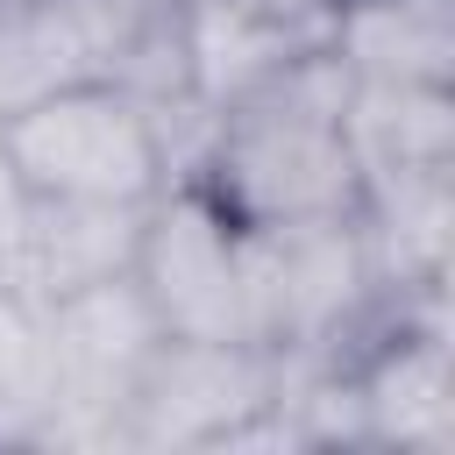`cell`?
Wrapping results in <instances>:
<instances>
[{
	"label": "cell",
	"mask_w": 455,
	"mask_h": 455,
	"mask_svg": "<svg viewBox=\"0 0 455 455\" xmlns=\"http://www.w3.org/2000/svg\"><path fill=\"white\" fill-rule=\"evenodd\" d=\"M242 228H299L363 206V164L348 142V71L334 50H306L213 114L192 171Z\"/></svg>",
	"instance_id": "1"
},
{
	"label": "cell",
	"mask_w": 455,
	"mask_h": 455,
	"mask_svg": "<svg viewBox=\"0 0 455 455\" xmlns=\"http://www.w3.org/2000/svg\"><path fill=\"white\" fill-rule=\"evenodd\" d=\"M0 156L28 185V199H100V206H149L171 185L164 135L135 92L114 78L64 85L0 121Z\"/></svg>",
	"instance_id": "2"
},
{
	"label": "cell",
	"mask_w": 455,
	"mask_h": 455,
	"mask_svg": "<svg viewBox=\"0 0 455 455\" xmlns=\"http://www.w3.org/2000/svg\"><path fill=\"white\" fill-rule=\"evenodd\" d=\"M128 277H135L156 334L249 341V228L199 178H178L149 199Z\"/></svg>",
	"instance_id": "3"
},
{
	"label": "cell",
	"mask_w": 455,
	"mask_h": 455,
	"mask_svg": "<svg viewBox=\"0 0 455 455\" xmlns=\"http://www.w3.org/2000/svg\"><path fill=\"white\" fill-rule=\"evenodd\" d=\"M277 398H284L277 348L156 334L121 405V441L128 448H235L263 412H277Z\"/></svg>",
	"instance_id": "4"
},
{
	"label": "cell",
	"mask_w": 455,
	"mask_h": 455,
	"mask_svg": "<svg viewBox=\"0 0 455 455\" xmlns=\"http://www.w3.org/2000/svg\"><path fill=\"white\" fill-rule=\"evenodd\" d=\"M50 370H57V412L36 448L57 441H121V405L135 391L142 355L156 348V320L135 291V277H107L64 299H43Z\"/></svg>",
	"instance_id": "5"
},
{
	"label": "cell",
	"mask_w": 455,
	"mask_h": 455,
	"mask_svg": "<svg viewBox=\"0 0 455 455\" xmlns=\"http://www.w3.org/2000/svg\"><path fill=\"white\" fill-rule=\"evenodd\" d=\"M142 21L156 14H135L128 0H0V121L64 85L107 78Z\"/></svg>",
	"instance_id": "6"
},
{
	"label": "cell",
	"mask_w": 455,
	"mask_h": 455,
	"mask_svg": "<svg viewBox=\"0 0 455 455\" xmlns=\"http://www.w3.org/2000/svg\"><path fill=\"white\" fill-rule=\"evenodd\" d=\"M327 50L348 85H455L448 0H334Z\"/></svg>",
	"instance_id": "7"
},
{
	"label": "cell",
	"mask_w": 455,
	"mask_h": 455,
	"mask_svg": "<svg viewBox=\"0 0 455 455\" xmlns=\"http://www.w3.org/2000/svg\"><path fill=\"white\" fill-rule=\"evenodd\" d=\"M149 206H100V199H36L28 220V299H64L135 270Z\"/></svg>",
	"instance_id": "8"
},
{
	"label": "cell",
	"mask_w": 455,
	"mask_h": 455,
	"mask_svg": "<svg viewBox=\"0 0 455 455\" xmlns=\"http://www.w3.org/2000/svg\"><path fill=\"white\" fill-rule=\"evenodd\" d=\"M178 36H185V71H192V92L220 114L228 100H242L249 85H263L270 71H284L291 57L320 50L327 36L313 28H284V21H263L235 0H185L178 7Z\"/></svg>",
	"instance_id": "9"
},
{
	"label": "cell",
	"mask_w": 455,
	"mask_h": 455,
	"mask_svg": "<svg viewBox=\"0 0 455 455\" xmlns=\"http://www.w3.org/2000/svg\"><path fill=\"white\" fill-rule=\"evenodd\" d=\"M348 142L363 178L455 164V85H348Z\"/></svg>",
	"instance_id": "10"
},
{
	"label": "cell",
	"mask_w": 455,
	"mask_h": 455,
	"mask_svg": "<svg viewBox=\"0 0 455 455\" xmlns=\"http://www.w3.org/2000/svg\"><path fill=\"white\" fill-rule=\"evenodd\" d=\"M50 412H57V370L43 306L0 284V448H36Z\"/></svg>",
	"instance_id": "11"
},
{
	"label": "cell",
	"mask_w": 455,
	"mask_h": 455,
	"mask_svg": "<svg viewBox=\"0 0 455 455\" xmlns=\"http://www.w3.org/2000/svg\"><path fill=\"white\" fill-rule=\"evenodd\" d=\"M28 220H36V199L0 156V284L7 291H28Z\"/></svg>",
	"instance_id": "12"
},
{
	"label": "cell",
	"mask_w": 455,
	"mask_h": 455,
	"mask_svg": "<svg viewBox=\"0 0 455 455\" xmlns=\"http://www.w3.org/2000/svg\"><path fill=\"white\" fill-rule=\"evenodd\" d=\"M128 7H135V14H178L185 0H128Z\"/></svg>",
	"instance_id": "13"
}]
</instances>
